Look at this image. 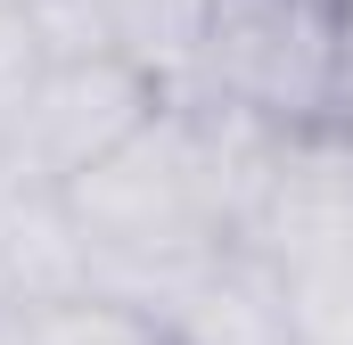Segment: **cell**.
Returning a JSON list of instances; mask_svg holds the SVG:
<instances>
[{
  "label": "cell",
  "instance_id": "5b68a950",
  "mask_svg": "<svg viewBox=\"0 0 353 345\" xmlns=\"http://www.w3.org/2000/svg\"><path fill=\"white\" fill-rule=\"evenodd\" d=\"M123 296H140V304L173 329V345H304L279 271H271L247 239H222L214 255H189V263H173V271H148V279H132Z\"/></svg>",
  "mask_w": 353,
  "mask_h": 345
},
{
  "label": "cell",
  "instance_id": "6da1fadb",
  "mask_svg": "<svg viewBox=\"0 0 353 345\" xmlns=\"http://www.w3.org/2000/svg\"><path fill=\"white\" fill-rule=\"evenodd\" d=\"M263 148H271L263 124H239L189 90H165L140 132H123L90 172L58 189V206L83 239L90 271L107 288H132L148 271H173L239 239Z\"/></svg>",
  "mask_w": 353,
  "mask_h": 345
},
{
  "label": "cell",
  "instance_id": "8992f818",
  "mask_svg": "<svg viewBox=\"0 0 353 345\" xmlns=\"http://www.w3.org/2000/svg\"><path fill=\"white\" fill-rule=\"evenodd\" d=\"M214 0H25V25L58 58H115L140 66L148 83L181 90L197 41H205Z\"/></svg>",
  "mask_w": 353,
  "mask_h": 345
},
{
  "label": "cell",
  "instance_id": "9c48e42d",
  "mask_svg": "<svg viewBox=\"0 0 353 345\" xmlns=\"http://www.w3.org/2000/svg\"><path fill=\"white\" fill-rule=\"evenodd\" d=\"M0 8H8V0H0Z\"/></svg>",
  "mask_w": 353,
  "mask_h": 345
},
{
  "label": "cell",
  "instance_id": "277c9868",
  "mask_svg": "<svg viewBox=\"0 0 353 345\" xmlns=\"http://www.w3.org/2000/svg\"><path fill=\"white\" fill-rule=\"evenodd\" d=\"M165 83H148L140 66H115V58H41V75L25 90L8 140H0V165L33 189H66L74 172H90L123 132H140L157 115Z\"/></svg>",
  "mask_w": 353,
  "mask_h": 345
},
{
  "label": "cell",
  "instance_id": "52a82bcc",
  "mask_svg": "<svg viewBox=\"0 0 353 345\" xmlns=\"http://www.w3.org/2000/svg\"><path fill=\"white\" fill-rule=\"evenodd\" d=\"M0 345H173V329L140 296L83 279V288H50V296H8Z\"/></svg>",
  "mask_w": 353,
  "mask_h": 345
},
{
  "label": "cell",
  "instance_id": "7a4b0ae2",
  "mask_svg": "<svg viewBox=\"0 0 353 345\" xmlns=\"http://www.w3.org/2000/svg\"><path fill=\"white\" fill-rule=\"evenodd\" d=\"M239 239L279 271L304 345H353V132H271Z\"/></svg>",
  "mask_w": 353,
  "mask_h": 345
},
{
  "label": "cell",
  "instance_id": "3957f363",
  "mask_svg": "<svg viewBox=\"0 0 353 345\" xmlns=\"http://www.w3.org/2000/svg\"><path fill=\"white\" fill-rule=\"evenodd\" d=\"M181 90L239 115V124H263V132L345 124V25H337V0H214Z\"/></svg>",
  "mask_w": 353,
  "mask_h": 345
},
{
  "label": "cell",
  "instance_id": "ba28073f",
  "mask_svg": "<svg viewBox=\"0 0 353 345\" xmlns=\"http://www.w3.org/2000/svg\"><path fill=\"white\" fill-rule=\"evenodd\" d=\"M337 25H345V132H353V0H337Z\"/></svg>",
  "mask_w": 353,
  "mask_h": 345
}]
</instances>
